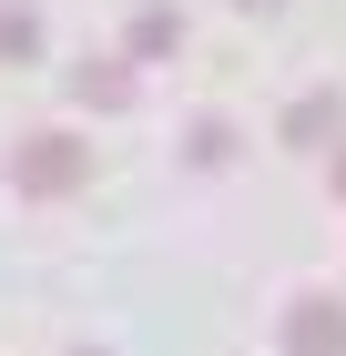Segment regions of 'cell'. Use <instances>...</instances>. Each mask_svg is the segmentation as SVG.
Returning a JSON list of instances; mask_svg holds the SVG:
<instances>
[{"mask_svg":"<svg viewBox=\"0 0 346 356\" xmlns=\"http://www.w3.org/2000/svg\"><path fill=\"white\" fill-rule=\"evenodd\" d=\"M10 173H21L31 193H72V184H81V143H72V133H31Z\"/></svg>","mask_w":346,"mask_h":356,"instance_id":"cell-1","label":"cell"},{"mask_svg":"<svg viewBox=\"0 0 346 356\" xmlns=\"http://www.w3.org/2000/svg\"><path fill=\"white\" fill-rule=\"evenodd\" d=\"M285 356H346V316H336V305H295Z\"/></svg>","mask_w":346,"mask_h":356,"instance_id":"cell-2","label":"cell"},{"mask_svg":"<svg viewBox=\"0 0 346 356\" xmlns=\"http://www.w3.org/2000/svg\"><path fill=\"white\" fill-rule=\"evenodd\" d=\"M285 133H295V143H326V133H336V102H326V92H316V102H295Z\"/></svg>","mask_w":346,"mask_h":356,"instance_id":"cell-3","label":"cell"},{"mask_svg":"<svg viewBox=\"0 0 346 356\" xmlns=\"http://www.w3.org/2000/svg\"><path fill=\"white\" fill-rule=\"evenodd\" d=\"M0 51H10V61L41 51V21H31V10H0Z\"/></svg>","mask_w":346,"mask_h":356,"instance_id":"cell-4","label":"cell"},{"mask_svg":"<svg viewBox=\"0 0 346 356\" xmlns=\"http://www.w3.org/2000/svg\"><path fill=\"white\" fill-rule=\"evenodd\" d=\"M133 51H173V10H143V21H133Z\"/></svg>","mask_w":346,"mask_h":356,"instance_id":"cell-5","label":"cell"},{"mask_svg":"<svg viewBox=\"0 0 346 356\" xmlns=\"http://www.w3.org/2000/svg\"><path fill=\"white\" fill-rule=\"evenodd\" d=\"M72 92H81V102H123L133 82H123V72H72Z\"/></svg>","mask_w":346,"mask_h":356,"instance_id":"cell-6","label":"cell"},{"mask_svg":"<svg viewBox=\"0 0 346 356\" xmlns=\"http://www.w3.org/2000/svg\"><path fill=\"white\" fill-rule=\"evenodd\" d=\"M244 10H275V0H244Z\"/></svg>","mask_w":346,"mask_h":356,"instance_id":"cell-7","label":"cell"},{"mask_svg":"<svg viewBox=\"0 0 346 356\" xmlns=\"http://www.w3.org/2000/svg\"><path fill=\"white\" fill-rule=\"evenodd\" d=\"M336 184H346V163H336Z\"/></svg>","mask_w":346,"mask_h":356,"instance_id":"cell-8","label":"cell"}]
</instances>
